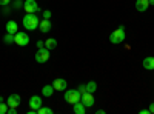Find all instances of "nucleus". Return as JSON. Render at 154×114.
Wrapping results in <instances>:
<instances>
[{
    "mask_svg": "<svg viewBox=\"0 0 154 114\" xmlns=\"http://www.w3.org/2000/svg\"><path fill=\"white\" fill-rule=\"evenodd\" d=\"M23 28L28 29V31H35L38 29V23H40V19H38V16L35 14V12H32V14H28L23 17Z\"/></svg>",
    "mask_w": 154,
    "mask_h": 114,
    "instance_id": "1",
    "label": "nucleus"
},
{
    "mask_svg": "<svg viewBox=\"0 0 154 114\" xmlns=\"http://www.w3.org/2000/svg\"><path fill=\"white\" fill-rule=\"evenodd\" d=\"M125 39H126V31H125L123 25H120L117 29H114L111 32V35H109V42L114 43V45H119V43L125 42Z\"/></svg>",
    "mask_w": 154,
    "mask_h": 114,
    "instance_id": "2",
    "label": "nucleus"
},
{
    "mask_svg": "<svg viewBox=\"0 0 154 114\" xmlns=\"http://www.w3.org/2000/svg\"><path fill=\"white\" fill-rule=\"evenodd\" d=\"M80 99H82V94L77 90H66L65 91V100L68 103H71V105L80 102Z\"/></svg>",
    "mask_w": 154,
    "mask_h": 114,
    "instance_id": "3",
    "label": "nucleus"
},
{
    "mask_svg": "<svg viewBox=\"0 0 154 114\" xmlns=\"http://www.w3.org/2000/svg\"><path fill=\"white\" fill-rule=\"evenodd\" d=\"M14 43L19 46H26L29 43V35L28 32H23V31H17L14 34Z\"/></svg>",
    "mask_w": 154,
    "mask_h": 114,
    "instance_id": "4",
    "label": "nucleus"
},
{
    "mask_svg": "<svg viewBox=\"0 0 154 114\" xmlns=\"http://www.w3.org/2000/svg\"><path fill=\"white\" fill-rule=\"evenodd\" d=\"M23 9L28 12V14H32V12H37L40 11V6H38V3L35 2V0H25L23 2Z\"/></svg>",
    "mask_w": 154,
    "mask_h": 114,
    "instance_id": "5",
    "label": "nucleus"
},
{
    "mask_svg": "<svg viewBox=\"0 0 154 114\" xmlns=\"http://www.w3.org/2000/svg\"><path fill=\"white\" fill-rule=\"evenodd\" d=\"M49 59V49L48 48H38V51L35 53V62L37 63H45Z\"/></svg>",
    "mask_w": 154,
    "mask_h": 114,
    "instance_id": "6",
    "label": "nucleus"
},
{
    "mask_svg": "<svg viewBox=\"0 0 154 114\" xmlns=\"http://www.w3.org/2000/svg\"><path fill=\"white\" fill-rule=\"evenodd\" d=\"M80 102H82L86 108L94 106V96H93V93H85V94H82Z\"/></svg>",
    "mask_w": 154,
    "mask_h": 114,
    "instance_id": "7",
    "label": "nucleus"
},
{
    "mask_svg": "<svg viewBox=\"0 0 154 114\" xmlns=\"http://www.w3.org/2000/svg\"><path fill=\"white\" fill-rule=\"evenodd\" d=\"M20 100H22V97H20L19 94H11V96L8 97V100H6V103H8V106H11V108H17V106L20 105Z\"/></svg>",
    "mask_w": 154,
    "mask_h": 114,
    "instance_id": "8",
    "label": "nucleus"
},
{
    "mask_svg": "<svg viewBox=\"0 0 154 114\" xmlns=\"http://www.w3.org/2000/svg\"><path fill=\"white\" fill-rule=\"evenodd\" d=\"M66 80L65 79H56L54 82H53V86H54V90L56 91H65L66 90Z\"/></svg>",
    "mask_w": 154,
    "mask_h": 114,
    "instance_id": "9",
    "label": "nucleus"
},
{
    "mask_svg": "<svg viewBox=\"0 0 154 114\" xmlns=\"http://www.w3.org/2000/svg\"><path fill=\"white\" fill-rule=\"evenodd\" d=\"M40 106H42L40 96H31V99H29V108L31 109H38Z\"/></svg>",
    "mask_w": 154,
    "mask_h": 114,
    "instance_id": "10",
    "label": "nucleus"
},
{
    "mask_svg": "<svg viewBox=\"0 0 154 114\" xmlns=\"http://www.w3.org/2000/svg\"><path fill=\"white\" fill-rule=\"evenodd\" d=\"M38 28H40L42 32H49L51 28H53V23H51L49 19H43V20H40V23H38Z\"/></svg>",
    "mask_w": 154,
    "mask_h": 114,
    "instance_id": "11",
    "label": "nucleus"
},
{
    "mask_svg": "<svg viewBox=\"0 0 154 114\" xmlns=\"http://www.w3.org/2000/svg\"><path fill=\"white\" fill-rule=\"evenodd\" d=\"M5 29H6V32H9V34H16L17 29H19V25H17L16 20H8Z\"/></svg>",
    "mask_w": 154,
    "mask_h": 114,
    "instance_id": "12",
    "label": "nucleus"
},
{
    "mask_svg": "<svg viewBox=\"0 0 154 114\" xmlns=\"http://www.w3.org/2000/svg\"><path fill=\"white\" fill-rule=\"evenodd\" d=\"M149 8V0H136V9L139 12H145Z\"/></svg>",
    "mask_w": 154,
    "mask_h": 114,
    "instance_id": "13",
    "label": "nucleus"
},
{
    "mask_svg": "<svg viewBox=\"0 0 154 114\" xmlns=\"http://www.w3.org/2000/svg\"><path fill=\"white\" fill-rule=\"evenodd\" d=\"M142 65H143V68H145V69L152 71V69H154V57H145Z\"/></svg>",
    "mask_w": 154,
    "mask_h": 114,
    "instance_id": "14",
    "label": "nucleus"
},
{
    "mask_svg": "<svg viewBox=\"0 0 154 114\" xmlns=\"http://www.w3.org/2000/svg\"><path fill=\"white\" fill-rule=\"evenodd\" d=\"M72 109H74L75 114H85V112H86V106H85L82 102L74 103V105H72Z\"/></svg>",
    "mask_w": 154,
    "mask_h": 114,
    "instance_id": "15",
    "label": "nucleus"
},
{
    "mask_svg": "<svg viewBox=\"0 0 154 114\" xmlns=\"http://www.w3.org/2000/svg\"><path fill=\"white\" fill-rule=\"evenodd\" d=\"M54 91H56V90H54V86H53V85H45V86L42 88V96H45V97H51Z\"/></svg>",
    "mask_w": 154,
    "mask_h": 114,
    "instance_id": "16",
    "label": "nucleus"
},
{
    "mask_svg": "<svg viewBox=\"0 0 154 114\" xmlns=\"http://www.w3.org/2000/svg\"><path fill=\"white\" fill-rule=\"evenodd\" d=\"M56 46H57V40L53 39V37H51V39H48V40H45V48H48L49 51H51V49H54Z\"/></svg>",
    "mask_w": 154,
    "mask_h": 114,
    "instance_id": "17",
    "label": "nucleus"
},
{
    "mask_svg": "<svg viewBox=\"0 0 154 114\" xmlns=\"http://www.w3.org/2000/svg\"><path fill=\"white\" fill-rule=\"evenodd\" d=\"M86 85V93H94L96 90H97V83L94 82V80H89L88 83H85Z\"/></svg>",
    "mask_w": 154,
    "mask_h": 114,
    "instance_id": "18",
    "label": "nucleus"
},
{
    "mask_svg": "<svg viewBox=\"0 0 154 114\" xmlns=\"http://www.w3.org/2000/svg\"><path fill=\"white\" fill-rule=\"evenodd\" d=\"M3 42H5L6 45L14 43V34H9V32H6V34H5V37H3Z\"/></svg>",
    "mask_w": 154,
    "mask_h": 114,
    "instance_id": "19",
    "label": "nucleus"
},
{
    "mask_svg": "<svg viewBox=\"0 0 154 114\" xmlns=\"http://www.w3.org/2000/svg\"><path fill=\"white\" fill-rule=\"evenodd\" d=\"M37 114H53V109L48 106H40L37 109Z\"/></svg>",
    "mask_w": 154,
    "mask_h": 114,
    "instance_id": "20",
    "label": "nucleus"
},
{
    "mask_svg": "<svg viewBox=\"0 0 154 114\" xmlns=\"http://www.w3.org/2000/svg\"><path fill=\"white\" fill-rule=\"evenodd\" d=\"M23 8V2L22 0H14V3H12V9H22Z\"/></svg>",
    "mask_w": 154,
    "mask_h": 114,
    "instance_id": "21",
    "label": "nucleus"
},
{
    "mask_svg": "<svg viewBox=\"0 0 154 114\" xmlns=\"http://www.w3.org/2000/svg\"><path fill=\"white\" fill-rule=\"evenodd\" d=\"M8 112V103L0 102V114H6Z\"/></svg>",
    "mask_w": 154,
    "mask_h": 114,
    "instance_id": "22",
    "label": "nucleus"
},
{
    "mask_svg": "<svg viewBox=\"0 0 154 114\" xmlns=\"http://www.w3.org/2000/svg\"><path fill=\"white\" fill-rule=\"evenodd\" d=\"M77 91H79L80 94H85V93H86V85H79V88H77Z\"/></svg>",
    "mask_w": 154,
    "mask_h": 114,
    "instance_id": "23",
    "label": "nucleus"
},
{
    "mask_svg": "<svg viewBox=\"0 0 154 114\" xmlns=\"http://www.w3.org/2000/svg\"><path fill=\"white\" fill-rule=\"evenodd\" d=\"M42 16H43V19H49V17H51V11H48V9L43 11V14H42Z\"/></svg>",
    "mask_w": 154,
    "mask_h": 114,
    "instance_id": "24",
    "label": "nucleus"
},
{
    "mask_svg": "<svg viewBox=\"0 0 154 114\" xmlns=\"http://www.w3.org/2000/svg\"><path fill=\"white\" fill-rule=\"evenodd\" d=\"M6 114H17V108H11V106H9Z\"/></svg>",
    "mask_w": 154,
    "mask_h": 114,
    "instance_id": "25",
    "label": "nucleus"
},
{
    "mask_svg": "<svg viewBox=\"0 0 154 114\" xmlns=\"http://www.w3.org/2000/svg\"><path fill=\"white\" fill-rule=\"evenodd\" d=\"M9 2H11V0H0V5H2V6H8Z\"/></svg>",
    "mask_w": 154,
    "mask_h": 114,
    "instance_id": "26",
    "label": "nucleus"
},
{
    "mask_svg": "<svg viewBox=\"0 0 154 114\" xmlns=\"http://www.w3.org/2000/svg\"><path fill=\"white\" fill-rule=\"evenodd\" d=\"M37 48H45V42L43 40H38L37 42Z\"/></svg>",
    "mask_w": 154,
    "mask_h": 114,
    "instance_id": "27",
    "label": "nucleus"
},
{
    "mask_svg": "<svg viewBox=\"0 0 154 114\" xmlns=\"http://www.w3.org/2000/svg\"><path fill=\"white\" fill-rule=\"evenodd\" d=\"M148 109H149V114H154V102L149 103V108Z\"/></svg>",
    "mask_w": 154,
    "mask_h": 114,
    "instance_id": "28",
    "label": "nucleus"
},
{
    "mask_svg": "<svg viewBox=\"0 0 154 114\" xmlns=\"http://www.w3.org/2000/svg\"><path fill=\"white\" fill-rule=\"evenodd\" d=\"M139 112H140V114H149V109H140Z\"/></svg>",
    "mask_w": 154,
    "mask_h": 114,
    "instance_id": "29",
    "label": "nucleus"
},
{
    "mask_svg": "<svg viewBox=\"0 0 154 114\" xmlns=\"http://www.w3.org/2000/svg\"><path fill=\"white\" fill-rule=\"evenodd\" d=\"M105 112H106L105 109H97V114H105Z\"/></svg>",
    "mask_w": 154,
    "mask_h": 114,
    "instance_id": "30",
    "label": "nucleus"
},
{
    "mask_svg": "<svg viewBox=\"0 0 154 114\" xmlns=\"http://www.w3.org/2000/svg\"><path fill=\"white\" fill-rule=\"evenodd\" d=\"M149 5H151V6L154 5V0H149Z\"/></svg>",
    "mask_w": 154,
    "mask_h": 114,
    "instance_id": "31",
    "label": "nucleus"
}]
</instances>
